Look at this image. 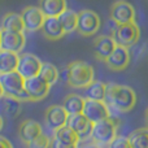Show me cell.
Masks as SVG:
<instances>
[{
    "label": "cell",
    "instance_id": "ba28073f",
    "mask_svg": "<svg viewBox=\"0 0 148 148\" xmlns=\"http://www.w3.org/2000/svg\"><path fill=\"white\" fill-rule=\"evenodd\" d=\"M110 20L117 25L135 22V9L130 3L125 0H117L110 7Z\"/></svg>",
    "mask_w": 148,
    "mask_h": 148
},
{
    "label": "cell",
    "instance_id": "30bf717a",
    "mask_svg": "<svg viewBox=\"0 0 148 148\" xmlns=\"http://www.w3.org/2000/svg\"><path fill=\"white\" fill-rule=\"evenodd\" d=\"M42 64L38 56L33 53H22L20 55V60H18V66L17 72L21 74L25 79L31 78V77L39 75L42 69Z\"/></svg>",
    "mask_w": 148,
    "mask_h": 148
},
{
    "label": "cell",
    "instance_id": "8992f818",
    "mask_svg": "<svg viewBox=\"0 0 148 148\" xmlns=\"http://www.w3.org/2000/svg\"><path fill=\"white\" fill-rule=\"evenodd\" d=\"M101 20L94 10L83 9L78 12V25L77 31L82 36H92L100 30Z\"/></svg>",
    "mask_w": 148,
    "mask_h": 148
},
{
    "label": "cell",
    "instance_id": "6da1fadb",
    "mask_svg": "<svg viewBox=\"0 0 148 148\" xmlns=\"http://www.w3.org/2000/svg\"><path fill=\"white\" fill-rule=\"evenodd\" d=\"M104 101L109 108V112L116 110L118 113H127L135 107L136 94L131 87L125 84L108 83Z\"/></svg>",
    "mask_w": 148,
    "mask_h": 148
},
{
    "label": "cell",
    "instance_id": "ffe728a7",
    "mask_svg": "<svg viewBox=\"0 0 148 148\" xmlns=\"http://www.w3.org/2000/svg\"><path fill=\"white\" fill-rule=\"evenodd\" d=\"M0 29L1 30H7V31H21L25 33V25L21 14L14 12H9L7 14H4L0 23Z\"/></svg>",
    "mask_w": 148,
    "mask_h": 148
},
{
    "label": "cell",
    "instance_id": "1f68e13d",
    "mask_svg": "<svg viewBox=\"0 0 148 148\" xmlns=\"http://www.w3.org/2000/svg\"><path fill=\"white\" fill-rule=\"evenodd\" d=\"M0 148H13V146L7 138L0 136Z\"/></svg>",
    "mask_w": 148,
    "mask_h": 148
},
{
    "label": "cell",
    "instance_id": "83f0119b",
    "mask_svg": "<svg viewBox=\"0 0 148 148\" xmlns=\"http://www.w3.org/2000/svg\"><path fill=\"white\" fill-rule=\"evenodd\" d=\"M53 136H55V138H57L59 140L64 142V143L77 144V146H78L79 140H81V139H79V136L74 133L69 126H64V127L56 130V131H55V134H53Z\"/></svg>",
    "mask_w": 148,
    "mask_h": 148
},
{
    "label": "cell",
    "instance_id": "44dd1931",
    "mask_svg": "<svg viewBox=\"0 0 148 148\" xmlns=\"http://www.w3.org/2000/svg\"><path fill=\"white\" fill-rule=\"evenodd\" d=\"M18 60H20V53L0 49V74L16 72L18 66Z\"/></svg>",
    "mask_w": 148,
    "mask_h": 148
},
{
    "label": "cell",
    "instance_id": "7a4b0ae2",
    "mask_svg": "<svg viewBox=\"0 0 148 148\" xmlns=\"http://www.w3.org/2000/svg\"><path fill=\"white\" fill-rule=\"evenodd\" d=\"M65 81L73 88H86L95 81L94 68L82 60L72 61L65 69Z\"/></svg>",
    "mask_w": 148,
    "mask_h": 148
},
{
    "label": "cell",
    "instance_id": "9a60e30c",
    "mask_svg": "<svg viewBox=\"0 0 148 148\" xmlns=\"http://www.w3.org/2000/svg\"><path fill=\"white\" fill-rule=\"evenodd\" d=\"M66 126H69L82 140L91 136L94 122H91L83 113H79V114H72L68 117Z\"/></svg>",
    "mask_w": 148,
    "mask_h": 148
},
{
    "label": "cell",
    "instance_id": "277c9868",
    "mask_svg": "<svg viewBox=\"0 0 148 148\" xmlns=\"http://www.w3.org/2000/svg\"><path fill=\"white\" fill-rule=\"evenodd\" d=\"M117 136V122L113 117L94 123L91 140L99 146H108Z\"/></svg>",
    "mask_w": 148,
    "mask_h": 148
},
{
    "label": "cell",
    "instance_id": "52a82bcc",
    "mask_svg": "<svg viewBox=\"0 0 148 148\" xmlns=\"http://www.w3.org/2000/svg\"><path fill=\"white\" fill-rule=\"evenodd\" d=\"M51 84L47 83L40 75H35L25 79V91L30 101H40L49 94Z\"/></svg>",
    "mask_w": 148,
    "mask_h": 148
},
{
    "label": "cell",
    "instance_id": "f546056e",
    "mask_svg": "<svg viewBox=\"0 0 148 148\" xmlns=\"http://www.w3.org/2000/svg\"><path fill=\"white\" fill-rule=\"evenodd\" d=\"M108 148H131V144H130L129 138L122 136V135H117L108 144Z\"/></svg>",
    "mask_w": 148,
    "mask_h": 148
},
{
    "label": "cell",
    "instance_id": "4dcf8cb0",
    "mask_svg": "<svg viewBox=\"0 0 148 148\" xmlns=\"http://www.w3.org/2000/svg\"><path fill=\"white\" fill-rule=\"evenodd\" d=\"M49 148H78L77 144H68V143H64V142L59 140L57 138H52L51 139V146Z\"/></svg>",
    "mask_w": 148,
    "mask_h": 148
},
{
    "label": "cell",
    "instance_id": "4316f807",
    "mask_svg": "<svg viewBox=\"0 0 148 148\" xmlns=\"http://www.w3.org/2000/svg\"><path fill=\"white\" fill-rule=\"evenodd\" d=\"M39 75H40L47 83H49L52 86V84H55L57 82V79H59V77H60V73H59V69H57L53 64H51V62H43Z\"/></svg>",
    "mask_w": 148,
    "mask_h": 148
},
{
    "label": "cell",
    "instance_id": "d4e9b609",
    "mask_svg": "<svg viewBox=\"0 0 148 148\" xmlns=\"http://www.w3.org/2000/svg\"><path fill=\"white\" fill-rule=\"evenodd\" d=\"M131 148H148V127L136 129L127 136Z\"/></svg>",
    "mask_w": 148,
    "mask_h": 148
},
{
    "label": "cell",
    "instance_id": "5b68a950",
    "mask_svg": "<svg viewBox=\"0 0 148 148\" xmlns=\"http://www.w3.org/2000/svg\"><path fill=\"white\" fill-rule=\"evenodd\" d=\"M112 36L117 43V46L130 48V47L135 46L140 39V29L135 22L122 23V25H117Z\"/></svg>",
    "mask_w": 148,
    "mask_h": 148
},
{
    "label": "cell",
    "instance_id": "2e32d148",
    "mask_svg": "<svg viewBox=\"0 0 148 148\" xmlns=\"http://www.w3.org/2000/svg\"><path fill=\"white\" fill-rule=\"evenodd\" d=\"M117 43L114 42L113 36L109 35H100L94 40V53L97 60L105 61L112 55Z\"/></svg>",
    "mask_w": 148,
    "mask_h": 148
},
{
    "label": "cell",
    "instance_id": "7c38bea8",
    "mask_svg": "<svg viewBox=\"0 0 148 148\" xmlns=\"http://www.w3.org/2000/svg\"><path fill=\"white\" fill-rule=\"evenodd\" d=\"M26 43V36L21 31H7L1 30V46L0 49L10 51L14 53H20Z\"/></svg>",
    "mask_w": 148,
    "mask_h": 148
},
{
    "label": "cell",
    "instance_id": "9c48e42d",
    "mask_svg": "<svg viewBox=\"0 0 148 148\" xmlns=\"http://www.w3.org/2000/svg\"><path fill=\"white\" fill-rule=\"evenodd\" d=\"M21 17L25 25V31H30V33L40 30L46 20V16L43 14L40 8L35 5H29L23 8V10L21 12Z\"/></svg>",
    "mask_w": 148,
    "mask_h": 148
},
{
    "label": "cell",
    "instance_id": "d6986e66",
    "mask_svg": "<svg viewBox=\"0 0 148 148\" xmlns=\"http://www.w3.org/2000/svg\"><path fill=\"white\" fill-rule=\"evenodd\" d=\"M38 7L46 17H59L68 9L66 0H39Z\"/></svg>",
    "mask_w": 148,
    "mask_h": 148
},
{
    "label": "cell",
    "instance_id": "74e56055",
    "mask_svg": "<svg viewBox=\"0 0 148 148\" xmlns=\"http://www.w3.org/2000/svg\"><path fill=\"white\" fill-rule=\"evenodd\" d=\"M0 46H1V29H0Z\"/></svg>",
    "mask_w": 148,
    "mask_h": 148
},
{
    "label": "cell",
    "instance_id": "8fae6325",
    "mask_svg": "<svg viewBox=\"0 0 148 148\" xmlns=\"http://www.w3.org/2000/svg\"><path fill=\"white\" fill-rule=\"evenodd\" d=\"M83 113L91 122L96 123L100 122L103 120H107L110 117V112L108 105L105 104V101H97V100H84V108Z\"/></svg>",
    "mask_w": 148,
    "mask_h": 148
},
{
    "label": "cell",
    "instance_id": "e575fe53",
    "mask_svg": "<svg viewBox=\"0 0 148 148\" xmlns=\"http://www.w3.org/2000/svg\"><path fill=\"white\" fill-rule=\"evenodd\" d=\"M3 126H4V118H3V116H0V131L3 130Z\"/></svg>",
    "mask_w": 148,
    "mask_h": 148
},
{
    "label": "cell",
    "instance_id": "836d02e7",
    "mask_svg": "<svg viewBox=\"0 0 148 148\" xmlns=\"http://www.w3.org/2000/svg\"><path fill=\"white\" fill-rule=\"evenodd\" d=\"M0 116H4V96L0 99Z\"/></svg>",
    "mask_w": 148,
    "mask_h": 148
},
{
    "label": "cell",
    "instance_id": "ac0fdd59",
    "mask_svg": "<svg viewBox=\"0 0 148 148\" xmlns=\"http://www.w3.org/2000/svg\"><path fill=\"white\" fill-rule=\"evenodd\" d=\"M40 30L48 40H59L65 35L59 17H46Z\"/></svg>",
    "mask_w": 148,
    "mask_h": 148
},
{
    "label": "cell",
    "instance_id": "7402d4cb",
    "mask_svg": "<svg viewBox=\"0 0 148 148\" xmlns=\"http://www.w3.org/2000/svg\"><path fill=\"white\" fill-rule=\"evenodd\" d=\"M84 97L78 94H69L65 96L64 101H62V107L66 110L69 116L72 114H79L83 112L84 108Z\"/></svg>",
    "mask_w": 148,
    "mask_h": 148
},
{
    "label": "cell",
    "instance_id": "5bb4252c",
    "mask_svg": "<svg viewBox=\"0 0 148 148\" xmlns=\"http://www.w3.org/2000/svg\"><path fill=\"white\" fill-rule=\"evenodd\" d=\"M68 117H69V114H68L66 110L64 109V107H62V105H57V104H53L47 108L46 116H44L47 126L53 131L66 126Z\"/></svg>",
    "mask_w": 148,
    "mask_h": 148
},
{
    "label": "cell",
    "instance_id": "484cf974",
    "mask_svg": "<svg viewBox=\"0 0 148 148\" xmlns=\"http://www.w3.org/2000/svg\"><path fill=\"white\" fill-rule=\"evenodd\" d=\"M22 109V101L14 97L4 96V116L8 118H14L20 114Z\"/></svg>",
    "mask_w": 148,
    "mask_h": 148
},
{
    "label": "cell",
    "instance_id": "8d00e7d4",
    "mask_svg": "<svg viewBox=\"0 0 148 148\" xmlns=\"http://www.w3.org/2000/svg\"><path fill=\"white\" fill-rule=\"evenodd\" d=\"M4 96V91H3V87H1V84H0V99Z\"/></svg>",
    "mask_w": 148,
    "mask_h": 148
},
{
    "label": "cell",
    "instance_id": "d590c367",
    "mask_svg": "<svg viewBox=\"0 0 148 148\" xmlns=\"http://www.w3.org/2000/svg\"><path fill=\"white\" fill-rule=\"evenodd\" d=\"M144 120H146V123H147V127H148V108L146 109V113H144Z\"/></svg>",
    "mask_w": 148,
    "mask_h": 148
},
{
    "label": "cell",
    "instance_id": "e0dca14e",
    "mask_svg": "<svg viewBox=\"0 0 148 148\" xmlns=\"http://www.w3.org/2000/svg\"><path fill=\"white\" fill-rule=\"evenodd\" d=\"M43 134L42 126L35 120H25L21 122L20 127H18V136L25 144L30 143L31 140L36 139L39 135Z\"/></svg>",
    "mask_w": 148,
    "mask_h": 148
},
{
    "label": "cell",
    "instance_id": "f1b7e54d",
    "mask_svg": "<svg viewBox=\"0 0 148 148\" xmlns=\"http://www.w3.org/2000/svg\"><path fill=\"white\" fill-rule=\"evenodd\" d=\"M26 146H27V148H49V146H51V139H49L48 135H46L43 133L42 135H39L38 138L31 140Z\"/></svg>",
    "mask_w": 148,
    "mask_h": 148
},
{
    "label": "cell",
    "instance_id": "4fadbf2b",
    "mask_svg": "<svg viewBox=\"0 0 148 148\" xmlns=\"http://www.w3.org/2000/svg\"><path fill=\"white\" fill-rule=\"evenodd\" d=\"M130 61H131V56L130 52H129V48L122 46H117L114 48V51L112 52V55L104 62L113 72H122L130 65Z\"/></svg>",
    "mask_w": 148,
    "mask_h": 148
},
{
    "label": "cell",
    "instance_id": "cb8c5ba5",
    "mask_svg": "<svg viewBox=\"0 0 148 148\" xmlns=\"http://www.w3.org/2000/svg\"><path fill=\"white\" fill-rule=\"evenodd\" d=\"M59 20H60V22H61L65 34L73 33V31L77 30V25H78V13L74 12L73 9H69V8H68L65 12H62L61 14L59 16Z\"/></svg>",
    "mask_w": 148,
    "mask_h": 148
},
{
    "label": "cell",
    "instance_id": "603a6c76",
    "mask_svg": "<svg viewBox=\"0 0 148 148\" xmlns=\"http://www.w3.org/2000/svg\"><path fill=\"white\" fill-rule=\"evenodd\" d=\"M105 94H107V83L101 81H94L84 88V96L90 100L104 101Z\"/></svg>",
    "mask_w": 148,
    "mask_h": 148
},
{
    "label": "cell",
    "instance_id": "3957f363",
    "mask_svg": "<svg viewBox=\"0 0 148 148\" xmlns=\"http://www.w3.org/2000/svg\"><path fill=\"white\" fill-rule=\"evenodd\" d=\"M0 84L4 91V96L14 97L21 101H30L25 91V78L20 73L10 72L0 74Z\"/></svg>",
    "mask_w": 148,
    "mask_h": 148
},
{
    "label": "cell",
    "instance_id": "d6a6232c",
    "mask_svg": "<svg viewBox=\"0 0 148 148\" xmlns=\"http://www.w3.org/2000/svg\"><path fill=\"white\" fill-rule=\"evenodd\" d=\"M81 148H101V146H99V144H96V143H87V144H84V146H82Z\"/></svg>",
    "mask_w": 148,
    "mask_h": 148
}]
</instances>
